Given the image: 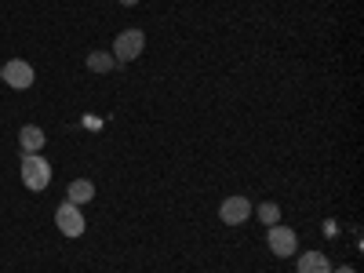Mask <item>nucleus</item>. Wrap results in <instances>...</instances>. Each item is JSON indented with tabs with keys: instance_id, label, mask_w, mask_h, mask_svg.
<instances>
[{
	"instance_id": "obj_1",
	"label": "nucleus",
	"mask_w": 364,
	"mask_h": 273,
	"mask_svg": "<svg viewBox=\"0 0 364 273\" xmlns=\"http://www.w3.org/2000/svg\"><path fill=\"white\" fill-rule=\"evenodd\" d=\"M48 182H51V164L41 154H22V186L41 193L48 190Z\"/></svg>"
},
{
	"instance_id": "obj_2",
	"label": "nucleus",
	"mask_w": 364,
	"mask_h": 273,
	"mask_svg": "<svg viewBox=\"0 0 364 273\" xmlns=\"http://www.w3.org/2000/svg\"><path fill=\"white\" fill-rule=\"evenodd\" d=\"M142 51H146V33H142V29H124V33H117V41H113V58H117V66L135 63Z\"/></svg>"
},
{
	"instance_id": "obj_3",
	"label": "nucleus",
	"mask_w": 364,
	"mask_h": 273,
	"mask_svg": "<svg viewBox=\"0 0 364 273\" xmlns=\"http://www.w3.org/2000/svg\"><path fill=\"white\" fill-rule=\"evenodd\" d=\"M266 248H269V255H277V259H291L299 252V237H295L291 226L277 223V226H269V233H266Z\"/></svg>"
},
{
	"instance_id": "obj_4",
	"label": "nucleus",
	"mask_w": 364,
	"mask_h": 273,
	"mask_svg": "<svg viewBox=\"0 0 364 273\" xmlns=\"http://www.w3.org/2000/svg\"><path fill=\"white\" fill-rule=\"evenodd\" d=\"M55 226L63 230L66 237H80V233L87 230V223H84V215H80V208L70 204V200L55 208Z\"/></svg>"
},
{
	"instance_id": "obj_5",
	"label": "nucleus",
	"mask_w": 364,
	"mask_h": 273,
	"mask_svg": "<svg viewBox=\"0 0 364 273\" xmlns=\"http://www.w3.org/2000/svg\"><path fill=\"white\" fill-rule=\"evenodd\" d=\"M219 219H223L226 226H245V223L252 219V200H248V197H226V200L219 204Z\"/></svg>"
},
{
	"instance_id": "obj_6",
	"label": "nucleus",
	"mask_w": 364,
	"mask_h": 273,
	"mask_svg": "<svg viewBox=\"0 0 364 273\" xmlns=\"http://www.w3.org/2000/svg\"><path fill=\"white\" fill-rule=\"evenodd\" d=\"M0 73H4V84H11L15 91L33 87V66L22 63V58H11L8 66H0Z\"/></svg>"
},
{
	"instance_id": "obj_7",
	"label": "nucleus",
	"mask_w": 364,
	"mask_h": 273,
	"mask_svg": "<svg viewBox=\"0 0 364 273\" xmlns=\"http://www.w3.org/2000/svg\"><path fill=\"white\" fill-rule=\"evenodd\" d=\"M44 142H48L44 128H37V124H22V132H18V149H22V154H41Z\"/></svg>"
},
{
	"instance_id": "obj_8",
	"label": "nucleus",
	"mask_w": 364,
	"mask_h": 273,
	"mask_svg": "<svg viewBox=\"0 0 364 273\" xmlns=\"http://www.w3.org/2000/svg\"><path fill=\"white\" fill-rule=\"evenodd\" d=\"M91 197H95V182H91V178H73V182H70V190H66V200H70V204L80 208V204H87Z\"/></svg>"
},
{
	"instance_id": "obj_9",
	"label": "nucleus",
	"mask_w": 364,
	"mask_h": 273,
	"mask_svg": "<svg viewBox=\"0 0 364 273\" xmlns=\"http://www.w3.org/2000/svg\"><path fill=\"white\" fill-rule=\"evenodd\" d=\"M299 273H331V262H328V255H321V252L299 255Z\"/></svg>"
},
{
	"instance_id": "obj_10",
	"label": "nucleus",
	"mask_w": 364,
	"mask_h": 273,
	"mask_svg": "<svg viewBox=\"0 0 364 273\" xmlns=\"http://www.w3.org/2000/svg\"><path fill=\"white\" fill-rule=\"evenodd\" d=\"M87 70H91V73H109V70H117L113 51H87Z\"/></svg>"
},
{
	"instance_id": "obj_11",
	"label": "nucleus",
	"mask_w": 364,
	"mask_h": 273,
	"mask_svg": "<svg viewBox=\"0 0 364 273\" xmlns=\"http://www.w3.org/2000/svg\"><path fill=\"white\" fill-rule=\"evenodd\" d=\"M255 215H259V223H266V226H277L281 223V208L273 204V200H262L259 208H252Z\"/></svg>"
},
{
	"instance_id": "obj_12",
	"label": "nucleus",
	"mask_w": 364,
	"mask_h": 273,
	"mask_svg": "<svg viewBox=\"0 0 364 273\" xmlns=\"http://www.w3.org/2000/svg\"><path fill=\"white\" fill-rule=\"evenodd\" d=\"M120 4H124V8H135V4H139V0H120Z\"/></svg>"
},
{
	"instance_id": "obj_13",
	"label": "nucleus",
	"mask_w": 364,
	"mask_h": 273,
	"mask_svg": "<svg viewBox=\"0 0 364 273\" xmlns=\"http://www.w3.org/2000/svg\"><path fill=\"white\" fill-rule=\"evenodd\" d=\"M331 273H353V269H350V266H343V269H331Z\"/></svg>"
},
{
	"instance_id": "obj_14",
	"label": "nucleus",
	"mask_w": 364,
	"mask_h": 273,
	"mask_svg": "<svg viewBox=\"0 0 364 273\" xmlns=\"http://www.w3.org/2000/svg\"><path fill=\"white\" fill-rule=\"evenodd\" d=\"M0 84H4V73H0Z\"/></svg>"
}]
</instances>
